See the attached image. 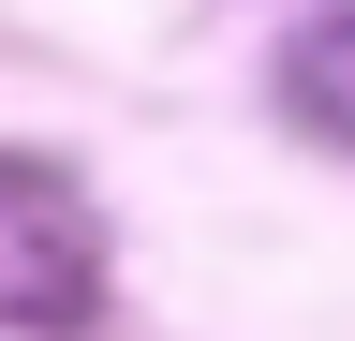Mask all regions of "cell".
<instances>
[{
	"mask_svg": "<svg viewBox=\"0 0 355 341\" xmlns=\"http://www.w3.org/2000/svg\"><path fill=\"white\" fill-rule=\"evenodd\" d=\"M0 326H30V341L104 326V208L44 149H0Z\"/></svg>",
	"mask_w": 355,
	"mask_h": 341,
	"instance_id": "6da1fadb",
	"label": "cell"
},
{
	"mask_svg": "<svg viewBox=\"0 0 355 341\" xmlns=\"http://www.w3.org/2000/svg\"><path fill=\"white\" fill-rule=\"evenodd\" d=\"M282 119H296V134H326V149H355V0H340V15H311L296 45H282Z\"/></svg>",
	"mask_w": 355,
	"mask_h": 341,
	"instance_id": "7a4b0ae2",
	"label": "cell"
}]
</instances>
